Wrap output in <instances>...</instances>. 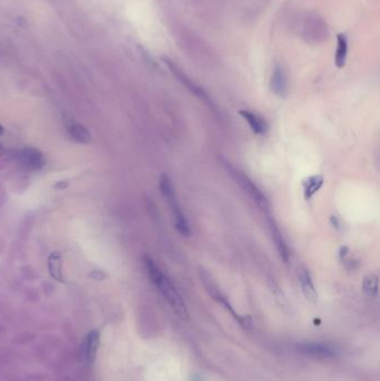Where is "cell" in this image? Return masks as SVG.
<instances>
[{
    "label": "cell",
    "mask_w": 380,
    "mask_h": 381,
    "mask_svg": "<svg viewBox=\"0 0 380 381\" xmlns=\"http://www.w3.org/2000/svg\"><path fill=\"white\" fill-rule=\"evenodd\" d=\"M144 263H145V267L149 279L154 283V286L158 289L160 294H162L179 316H181L182 319H187V309L185 302L172 281L160 271L159 267L155 264L154 261L149 256L144 257Z\"/></svg>",
    "instance_id": "1"
},
{
    "label": "cell",
    "mask_w": 380,
    "mask_h": 381,
    "mask_svg": "<svg viewBox=\"0 0 380 381\" xmlns=\"http://www.w3.org/2000/svg\"><path fill=\"white\" fill-rule=\"evenodd\" d=\"M159 190L171 208V213H172L174 227L176 231H178L181 235H183V237H190L191 230L189 222H187V220L185 217V214L182 211V208L178 202V198H176L174 186L168 175L164 174L160 176Z\"/></svg>",
    "instance_id": "2"
},
{
    "label": "cell",
    "mask_w": 380,
    "mask_h": 381,
    "mask_svg": "<svg viewBox=\"0 0 380 381\" xmlns=\"http://www.w3.org/2000/svg\"><path fill=\"white\" fill-rule=\"evenodd\" d=\"M220 160L222 165L224 166V169H226V171L228 172V174L235 181V183L240 185V187L243 190L245 194H247L251 200H252L256 205L261 208V210L269 211L270 203L269 201H267L266 196L261 192L259 187L250 180L249 176L245 175L243 172H241L240 170L235 169L234 166H232L228 162V160H226L224 158L221 157Z\"/></svg>",
    "instance_id": "3"
},
{
    "label": "cell",
    "mask_w": 380,
    "mask_h": 381,
    "mask_svg": "<svg viewBox=\"0 0 380 381\" xmlns=\"http://www.w3.org/2000/svg\"><path fill=\"white\" fill-rule=\"evenodd\" d=\"M200 278H201V281L203 283V286L205 287L206 291L208 292V294L214 299L216 300V301L219 303H221L222 305H224L226 307V309L229 311L230 313H231L235 320H237L239 323L243 326V328L245 329H249L251 328V325H252V320H251L250 316H247V315H239L237 312H235L234 309L232 308V305L230 304V302L228 301V299L223 296L222 292L220 291V289L218 288L216 283L214 282L212 276L208 273L204 267H200Z\"/></svg>",
    "instance_id": "4"
},
{
    "label": "cell",
    "mask_w": 380,
    "mask_h": 381,
    "mask_svg": "<svg viewBox=\"0 0 380 381\" xmlns=\"http://www.w3.org/2000/svg\"><path fill=\"white\" fill-rule=\"evenodd\" d=\"M299 28H301V36L307 41H322L329 34L327 24L317 15H307Z\"/></svg>",
    "instance_id": "5"
},
{
    "label": "cell",
    "mask_w": 380,
    "mask_h": 381,
    "mask_svg": "<svg viewBox=\"0 0 380 381\" xmlns=\"http://www.w3.org/2000/svg\"><path fill=\"white\" fill-rule=\"evenodd\" d=\"M163 61L165 63V65L169 67L171 73H172L174 76L180 80L182 85H184L185 87L189 89L192 94H194L196 96V97H199L200 99L204 101L205 104H207L208 106L212 107V108H214L212 99L210 98V96L207 95L205 90L203 89L201 86H199L196 83H194L193 80H192L189 76H187V75L183 71H182V69L178 65H176L175 62H173L172 60H170L169 57H163Z\"/></svg>",
    "instance_id": "6"
},
{
    "label": "cell",
    "mask_w": 380,
    "mask_h": 381,
    "mask_svg": "<svg viewBox=\"0 0 380 381\" xmlns=\"http://www.w3.org/2000/svg\"><path fill=\"white\" fill-rule=\"evenodd\" d=\"M19 160L21 165L28 171H39L45 164L42 154L34 147H25L19 154Z\"/></svg>",
    "instance_id": "7"
},
{
    "label": "cell",
    "mask_w": 380,
    "mask_h": 381,
    "mask_svg": "<svg viewBox=\"0 0 380 381\" xmlns=\"http://www.w3.org/2000/svg\"><path fill=\"white\" fill-rule=\"evenodd\" d=\"M270 88L272 93L285 98L288 94V76L286 69L280 64H277L272 72L270 79Z\"/></svg>",
    "instance_id": "8"
},
{
    "label": "cell",
    "mask_w": 380,
    "mask_h": 381,
    "mask_svg": "<svg viewBox=\"0 0 380 381\" xmlns=\"http://www.w3.org/2000/svg\"><path fill=\"white\" fill-rule=\"evenodd\" d=\"M298 350L303 355L323 359L331 358L336 355L333 348L322 343H301L298 346Z\"/></svg>",
    "instance_id": "9"
},
{
    "label": "cell",
    "mask_w": 380,
    "mask_h": 381,
    "mask_svg": "<svg viewBox=\"0 0 380 381\" xmlns=\"http://www.w3.org/2000/svg\"><path fill=\"white\" fill-rule=\"evenodd\" d=\"M298 277H299V282H300L304 298H306L308 301L311 303L317 302L318 294H317V291H315L311 276H310L307 267H304V266L299 267Z\"/></svg>",
    "instance_id": "10"
},
{
    "label": "cell",
    "mask_w": 380,
    "mask_h": 381,
    "mask_svg": "<svg viewBox=\"0 0 380 381\" xmlns=\"http://www.w3.org/2000/svg\"><path fill=\"white\" fill-rule=\"evenodd\" d=\"M348 51H349V40L344 33L337 35V49L335 52V65L338 68H344L347 63Z\"/></svg>",
    "instance_id": "11"
},
{
    "label": "cell",
    "mask_w": 380,
    "mask_h": 381,
    "mask_svg": "<svg viewBox=\"0 0 380 381\" xmlns=\"http://www.w3.org/2000/svg\"><path fill=\"white\" fill-rule=\"evenodd\" d=\"M100 342V332L98 330H92L88 332L85 341V357L89 364L94 363L96 355H97Z\"/></svg>",
    "instance_id": "12"
},
{
    "label": "cell",
    "mask_w": 380,
    "mask_h": 381,
    "mask_svg": "<svg viewBox=\"0 0 380 381\" xmlns=\"http://www.w3.org/2000/svg\"><path fill=\"white\" fill-rule=\"evenodd\" d=\"M269 228H270V232H271V238H272V240H274V242L276 244V248H277L278 252H279L280 257L285 262H288L289 257H290V253H289L288 245L286 243L285 239H283V237H282L280 230L278 229L277 224L275 223V221H272V220H270V221H269Z\"/></svg>",
    "instance_id": "13"
},
{
    "label": "cell",
    "mask_w": 380,
    "mask_h": 381,
    "mask_svg": "<svg viewBox=\"0 0 380 381\" xmlns=\"http://www.w3.org/2000/svg\"><path fill=\"white\" fill-rule=\"evenodd\" d=\"M240 115L243 117L245 122H248V124L250 125L251 130H252L253 133L258 134V135H262L264 134L267 130V124L266 122L260 117L258 114H254V113L247 111V110H241L240 111Z\"/></svg>",
    "instance_id": "14"
},
{
    "label": "cell",
    "mask_w": 380,
    "mask_h": 381,
    "mask_svg": "<svg viewBox=\"0 0 380 381\" xmlns=\"http://www.w3.org/2000/svg\"><path fill=\"white\" fill-rule=\"evenodd\" d=\"M66 125L69 136H71L74 141L82 144H88L92 141V135H90V133L85 126L78 124V123L74 122L73 120H69Z\"/></svg>",
    "instance_id": "15"
},
{
    "label": "cell",
    "mask_w": 380,
    "mask_h": 381,
    "mask_svg": "<svg viewBox=\"0 0 380 381\" xmlns=\"http://www.w3.org/2000/svg\"><path fill=\"white\" fill-rule=\"evenodd\" d=\"M323 185V176L322 175H313L310 176L303 182V194L304 198L309 201L315 193H317L321 186Z\"/></svg>",
    "instance_id": "16"
},
{
    "label": "cell",
    "mask_w": 380,
    "mask_h": 381,
    "mask_svg": "<svg viewBox=\"0 0 380 381\" xmlns=\"http://www.w3.org/2000/svg\"><path fill=\"white\" fill-rule=\"evenodd\" d=\"M48 269L53 280L58 282H65L62 272V256L58 252H53L48 257Z\"/></svg>",
    "instance_id": "17"
},
{
    "label": "cell",
    "mask_w": 380,
    "mask_h": 381,
    "mask_svg": "<svg viewBox=\"0 0 380 381\" xmlns=\"http://www.w3.org/2000/svg\"><path fill=\"white\" fill-rule=\"evenodd\" d=\"M362 289L368 297H376L378 293V277L373 273H369L363 278Z\"/></svg>",
    "instance_id": "18"
},
{
    "label": "cell",
    "mask_w": 380,
    "mask_h": 381,
    "mask_svg": "<svg viewBox=\"0 0 380 381\" xmlns=\"http://www.w3.org/2000/svg\"><path fill=\"white\" fill-rule=\"evenodd\" d=\"M347 253H348V248H347V246H342V248L340 249V257H341V260L345 259Z\"/></svg>",
    "instance_id": "19"
},
{
    "label": "cell",
    "mask_w": 380,
    "mask_h": 381,
    "mask_svg": "<svg viewBox=\"0 0 380 381\" xmlns=\"http://www.w3.org/2000/svg\"><path fill=\"white\" fill-rule=\"evenodd\" d=\"M331 221H333V224L335 225V228H338L339 227V222H338V219L333 216L331 217Z\"/></svg>",
    "instance_id": "20"
},
{
    "label": "cell",
    "mask_w": 380,
    "mask_h": 381,
    "mask_svg": "<svg viewBox=\"0 0 380 381\" xmlns=\"http://www.w3.org/2000/svg\"><path fill=\"white\" fill-rule=\"evenodd\" d=\"M3 133H4V127L0 125V135H3Z\"/></svg>",
    "instance_id": "21"
},
{
    "label": "cell",
    "mask_w": 380,
    "mask_h": 381,
    "mask_svg": "<svg viewBox=\"0 0 380 381\" xmlns=\"http://www.w3.org/2000/svg\"><path fill=\"white\" fill-rule=\"evenodd\" d=\"M2 154H3V147H2V145H0V155Z\"/></svg>",
    "instance_id": "22"
}]
</instances>
